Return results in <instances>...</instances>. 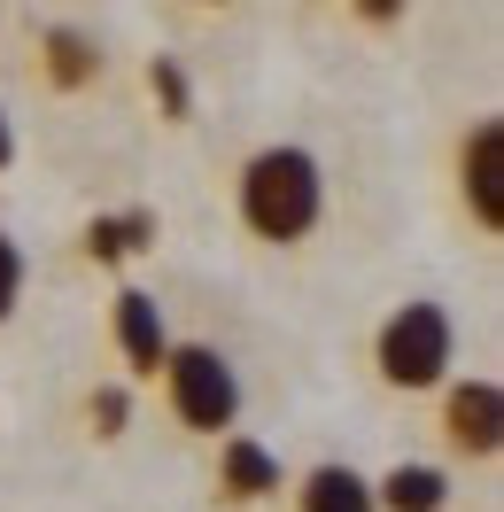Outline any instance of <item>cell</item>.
I'll return each instance as SVG.
<instances>
[{"label":"cell","mask_w":504,"mask_h":512,"mask_svg":"<svg viewBox=\"0 0 504 512\" xmlns=\"http://www.w3.org/2000/svg\"><path fill=\"white\" fill-rule=\"evenodd\" d=\"M326 210V171L311 148H256L241 171V218L256 241H303Z\"/></svg>","instance_id":"6da1fadb"},{"label":"cell","mask_w":504,"mask_h":512,"mask_svg":"<svg viewBox=\"0 0 504 512\" xmlns=\"http://www.w3.org/2000/svg\"><path fill=\"white\" fill-rule=\"evenodd\" d=\"M450 350H458V326L442 303H404V311H388L373 342V365L388 388H435L450 373Z\"/></svg>","instance_id":"7a4b0ae2"},{"label":"cell","mask_w":504,"mask_h":512,"mask_svg":"<svg viewBox=\"0 0 504 512\" xmlns=\"http://www.w3.org/2000/svg\"><path fill=\"white\" fill-rule=\"evenodd\" d=\"M163 388H171L179 427H194V435H225L233 412H241V373H233V357L210 350V342H187V350L163 357Z\"/></svg>","instance_id":"3957f363"},{"label":"cell","mask_w":504,"mask_h":512,"mask_svg":"<svg viewBox=\"0 0 504 512\" xmlns=\"http://www.w3.org/2000/svg\"><path fill=\"white\" fill-rule=\"evenodd\" d=\"M458 187H466V210L489 233H504V125L497 117H481L466 132V148H458Z\"/></svg>","instance_id":"277c9868"},{"label":"cell","mask_w":504,"mask_h":512,"mask_svg":"<svg viewBox=\"0 0 504 512\" xmlns=\"http://www.w3.org/2000/svg\"><path fill=\"white\" fill-rule=\"evenodd\" d=\"M442 427H450V443L466 450V458H497V443H504V396H497V381H466V388H450V404H442Z\"/></svg>","instance_id":"5b68a950"},{"label":"cell","mask_w":504,"mask_h":512,"mask_svg":"<svg viewBox=\"0 0 504 512\" xmlns=\"http://www.w3.org/2000/svg\"><path fill=\"white\" fill-rule=\"evenodd\" d=\"M117 350H125L132 373H163V357H171V326H163V311H156V295H148V288L117 295Z\"/></svg>","instance_id":"8992f818"},{"label":"cell","mask_w":504,"mask_h":512,"mask_svg":"<svg viewBox=\"0 0 504 512\" xmlns=\"http://www.w3.org/2000/svg\"><path fill=\"white\" fill-rule=\"evenodd\" d=\"M218 481H225V497H241V505H249V497H272V489H280V458L264 443H249V435H225L218 443Z\"/></svg>","instance_id":"52a82bcc"},{"label":"cell","mask_w":504,"mask_h":512,"mask_svg":"<svg viewBox=\"0 0 504 512\" xmlns=\"http://www.w3.org/2000/svg\"><path fill=\"white\" fill-rule=\"evenodd\" d=\"M303 512H380V505L357 466H311L303 474Z\"/></svg>","instance_id":"ba28073f"},{"label":"cell","mask_w":504,"mask_h":512,"mask_svg":"<svg viewBox=\"0 0 504 512\" xmlns=\"http://www.w3.org/2000/svg\"><path fill=\"white\" fill-rule=\"evenodd\" d=\"M373 505H388V512H442L450 505V474H442V466H388V481H380Z\"/></svg>","instance_id":"9c48e42d"},{"label":"cell","mask_w":504,"mask_h":512,"mask_svg":"<svg viewBox=\"0 0 504 512\" xmlns=\"http://www.w3.org/2000/svg\"><path fill=\"white\" fill-rule=\"evenodd\" d=\"M148 241H156V210H125V218H94L86 225V256H101V264L148 249Z\"/></svg>","instance_id":"30bf717a"},{"label":"cell","mask_w":504,"mask_h":512,"mask_svg":"<svg viewBox=\"0 0 504 512\" xmlns=\"http://www.w3.org/2000/svg\"><path fill=\"white\" fill-rule=\"evenodd\" d=\"M101 70V55H94V39L86 32H70V24H55V32H47V78H55V86H86V78H94Z\"/></svg>","instance_id":"8fae6325"},{"label":"cell","mask_w":504,"mask_h":512,"mask_svg":"<svg viewBox=\"0 0 504 512\" xmlns=\"http://www.w3.org/2000/svg\"><path fill=\"white\" fill-rule=\"evenodd\" d=\"M16 295H24V249H16L8 233H0V319L16 311Z\"/></svg>","instance_id":"7c38bea8"},{"label":"cell","mask_w":504,"mask_h":512,"mask_svg":"<svg viewBox=\"0 0 504 512\" xmlns=\"http://www.w3.org/2000/svg\"><path fill=\"white\" fill-rule=\"evenodd\" d=\"M148 86L163 94V109H171V117H187V78H179V63H163V55H156V70H148Z\"/></svg>","instance_id":"4fadbf2b"},{"label":"cell","mask_w":504,"mask_h":512,"mask_svg":"<svg viewBox=\"0 0 504 512\" xmlns=\"http://www.w3.org/2000/svg\"><path fill=\"white\" fill-rule=\"evenodd\" d=\"M94 419H101V435H125V388H101V396H94Z\"/></svg>","instance_id":"5bb4252c"},{"label":"cell","mask_w":504,"mask_h":512,"mask_svg":"<svg viewBox=\"0 0 504 512\" xmlns=\"http://www.w3.org/2000/svg\"><path fill=\"white\" fill-rule=\"evenodd\" d=\"M349 8H357V16H365V24H396V16H404L411 0H349Z\"/></svg>","instance_id":"9a60e30c"},{"label":"cell","mask_w":504,"mask_h":512,"mask_svg":"<svg viewBox=\"0 0 504 512\" xmlns=\"http://www.w3.org/2000/svg\"><path fill=\"white\" fill-rule=\"evenodd\" d=\"M8 156H16V132H8V109H0V171H8Z\"/></svg>","instance_id":"2e32d148"}]
</instances>
